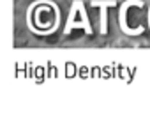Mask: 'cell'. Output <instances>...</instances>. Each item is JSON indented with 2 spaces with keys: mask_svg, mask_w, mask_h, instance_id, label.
<instances>
[{
  "mask_svg": "<svg viewBox=\"0 0 150 140\" xmlns=\"http://www.w3.org/2000/svg\"><path fill=\"white\" fill-rule=\"evenodd\" d=\"M14 37H16V39L27 37V34H25V29H23L20 23H14Z\"/></svg>",
  "mask_w": 150,
  "mask_h": 140,
  "instance_id": "2",
  "label": "cell"
},
{
  "mask_svg": "<svg viewBox=\"0 0 150 140\" xmlns=\"http://www.w3.org/2000/svg\"><path fill=\"white\" fill-rule=\"evenodd\" d=\"M32 23L37 30H51L57 23V9L51 4H37L32 11Z\"/></svg>",
  "mask_w": 150,
  "mask_h": 140,
  "instance_id": "1",
  "label": "cell"
},
{
  "mask_svg": "<svg viewBox=\"0 0 150 140\" xmlns=\"http://www.w3.org/2000/svg\"><path fill=\"white\" fill-rule=\"evenodd\" d=\"M14 4H20V0H14Z\"/></svg>",
  "mask_w": 150,
  "mask_h": 140,
  "instance_id": "3",
  "label": "cell"
}]
</instances>
